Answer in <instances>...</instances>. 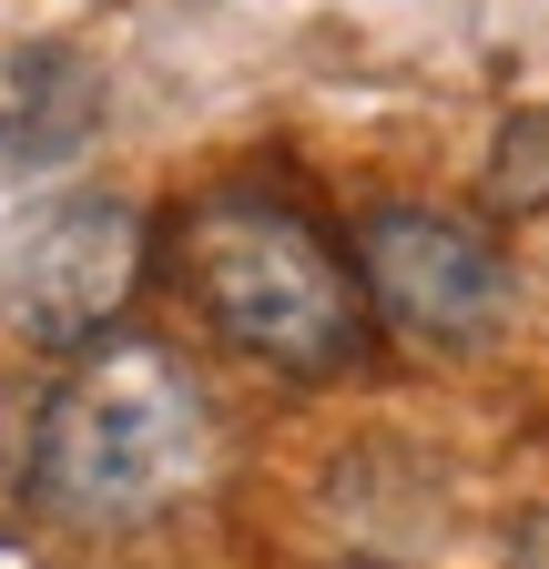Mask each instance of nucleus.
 Here are the masks:
<instances>
[{
  "mask_svg": "<svg viewBox=\"0 0 549 569\" xmlns=\"http://www.w3.org/2000/svg\"><path fill=\"white\" fill-rule=\"evenodd\" d=\"M203 397L183 377V356L143 346V336H112L82 346L72 377L51 387L41 427H31V498L72 529H143L153 509L203 478Z\"/></svg>",
  "mask_w": 549,
  "mask_h": 569,
  "instance_id": "f03ea898",
  "label": "nucleus"
},
{
  "mask_svg": "<svg viewBox=\"0 0 549 569\" xmlns=\"http://www.w3.org/2000/svg\"><path fill=\"white\" fill-rule=\"evenodd\" d=\"M173 274L224 346L286 377H357L377 356V306L357 254H336L296 203L274 193H203L173 224Z\"/></svg>",
  "mask_w": 549,
  "mask_h": 569,
  "instance_id": "f257e3e1",
  "label": "nucleus"
},
{
  "mask_svg": "<svg viewBox=\"0 0 549 569\" xmlns=\"http://www.w3.org/2000/svg\"><path fill=\"white\" fill-rule=\"evenodd\" d=\"M509 569H549V509L519 529V549H509Z\"/></svg>",
  "mask_w": 549,
  "mask_h": 569,
  "instance_id": "423d86ee",
  "label": "nucleus"
},
{
  "mask_svg": "<svg viewBox=\"0 0 549 569\" xmlns=\"http://www.w3.org/2000/svg\"><path fill=\"white\" fill-rule=\"evenodd\" d=\"M143 274H153V213L122 203V193H72V203H41L11 234V254H0V316L51 356H82L122 326Z\"/></svg>",
  "mask_w": 549,
  "mask_h": 569,
  "instance_id": "7ed1b4c3",
  "label": "nucleus"
},
{
  "mask_svg": "<svg viewBox=\"0 0 549 569\" xmlns=\"http://www.w3.org/2000/svg\"><path fill=\"white\" fill-rule=\"evenodd\" d=\"M499 203H509V213H539V203H549V122H539V112L509 122V142H499Z\"/></svg>",
  "mask_w": 549,
  "mask_h": 569,
  "instance_id": "39448f33",
  "label": "nucleus"
},
{
  "mask_svg": "<svg viewBox=\"0 0 549 569\" xmlns=\"http://www.w3.org/2000/svg\"><path fill=\"white\" fill-rule=\"evenodd\" d=\"M357 284H367L377 326L418 336V346H489L519 306L499 234L448 203H367L357 213Z\"/></svg>",
  "mask_w": 549,
  "mask_h": 569,
  "instance_id": "20e7f679",
  "label": "nucleus"
}]
</instances>
